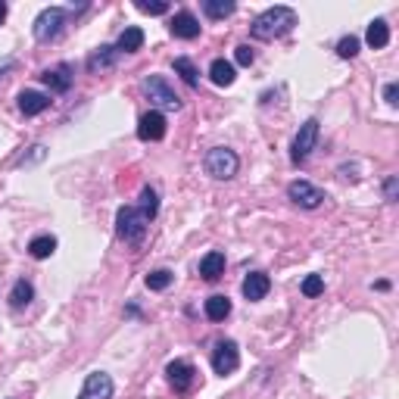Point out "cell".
<instances>
[{"instance_id":"obj_18","label":"cell","mask_w":399,"mask_h":399,"mask_svg":"<svg viewBox=\"0 0 399 399\" xmlns=\"http://www.w3.org/2000/svg\"><path fill=\"white\" fill-rule=\"evenodd\" d=\"M140 47H144V31H140L138 25H128V28L119 35V41H115V50H119V54H138Z\"/></svg>"},{"instance_id":"obj_9","label":"cell","mask_w":399,"mask_h":399,"mask_svg":"<svg viewBox=\"0 0 399 399\" xmlns=\"http://www.w3.org/2000/svg\"><path fill=\"white\" fill-rule=\"evenodd\" d=\"M287 197H291L300 209H318V206L325 203V190L315 188L312 181H302V178L287 184Z\"/></svg>"},{"instance_id":"obj_6","label":"cell","mask_w":399,"mask_h":399,"mask_svg":"<svg viewBox=\"0 0 399 399\" xmlns=\"http://www.w3.org/2000/svg\"><path fill=\"white\" fill-rule=\"evenodd\" d=\"M318 119H306L300 125V131H297V138H293V144H291V163L293 165H300V163H306L309 156H312V150H315V144H318Z\"/></svg>"},{"instance_id":"obj_17","label":"cell","mask_w":399,"mask_h":399,"mask_svg":"<svg viewBox=\"0 0 399 399\" xmlns=\"http://www.w3.org/2000/svg\"><path fill=\"white\" fill-rule=\"evenodd\" d=\"M222 275H225V253L212 250V253H206L200 259V278L203 281H218Z\"/></svg>"},{"instance_id":"obj_32","label":"cell","mask_w":399,"mask_h":399,"mask_svg":"<svg viewBox=\"0 0 399 399\" xmlns=\"http://www.w3.org/2000/svg\"><path fill=\"white\" fill-rule=\"evenodd\" d=\"M396 194H399V178H396V175H390L387 181H384V200H390V203H393Z\"/></svg>"},{"instance_id":"obj_16","label":"cell","mask_w":399,"mask_h":399,"mask_svg":"<svg viewBox=\"0 0 399 399\" xmlns=\"http://www.w3.org/2000/svg\"><path fill=\"white\" fill-rule=\"evenodd\" d=\"M44 109H50V97L41 91H22L19 94V113L22 115H41Z\"/></svg>"},{"instance_id":"obj_34","label":"cell","mask_w":399,"mask_h":399,"mask_svg":"<svg viewBox=\"0 0 399 399\" xmlns=\"http://www.w3.org/2000/svg\"><path fill=\"white\" fill-rule=\"evenodd\" d=\"M396 97H399V85H396V81H390V85L384 88V100H387L390 106H396V103H399Z\"/></svg>"},{"instance_id":"obj_14","label":"cell","mask_w":399,"mask_h":399,"mask_svg":"<svg viewBox=\"0 0 399 399\" xmlns=\"http://www.w3.org/2000/svg\"><path fill=\"white\" fill-rule=\"evenodd\" d=\"M243 297H247L250 302H259L268 297V291H272V278H268L266 272H250L247 278H243Z\"/></svg>"},{"instance_id":"obj_20","label":"cell","mask_w":399,"mask_h":399,"mask_svg":"<svg viewBox=\"0 0 399 399\" xmlns=\"http://www.w3.org/2000/svg\"><path fill=\"white\" fill-rule=\"evenodd\" d=\"M365 41H368L371 50H381L390 44V25L384 22V19H375V22L368 25V31H365Z\"/></svg>"},{"instance_id":"obj_2","label":"cell","mask_w":399,"mask_h":399,"mask_svg":"<svg viewBox=\"0 0 399 399\" xmlns=\"http://www.w3.org/2000/svg\"><path fill=\"white\" fill-rule=\"evenodd\" d=\"M147 215L138 209V206H122L119 212H115V234H119V241L131 243V247H138V243H144L147 237Z\"/></svg>"},{"instance_id":"obj_35","label":"cell","mask_w":399,"mask_h":399,"mask_svg":"<svg viewBox=\"0 0 399 399\" xmlns=\"http://www.w3.org/2000/svg\"><path fill=\"white\" fill-rule=\"evenodd\" d=\"M3 19H6V3L0 0V25H3Z\"/></svg>"},{"instance_id":"obj_19","label":"cell","mask_w":399,"mask_h":399,"mask_svg":"<svg viewBox=\"0 0 399 399\" xmlns=\"http://www.w3.org/2000/svg\"><path fill=\"white\" fill-rule=\"evenodd\" d=\"M209 79H212V85H218V88H228V85H234V63H228V60H212V66H209Z\"/></svg>"},{"instance_id":"obj_15","label":"cell","mask_w":399,"mask_h":399,"mask_svg":"<svg viewBox=\"0 0 399 399\" xmlns=\"http://www.w3.org/2000/svg\"><path fill=\"white\" fill-rule=\"evenodd\" d=\"M41 81L50 88L54 94H66L69 88H72V69L63 63V66H56V69H47V72L41 75Z\"/></svg>"},{"instance_id":"obj_23","label":"cell","mask_w":399,"mask_h":399,"mask_svg":"<svg viewBox=\"0 0 399 399\" xmlns=\"http://www.w3.org/2000/svg\"><path fill=\"white\" fill-rule=\"evenodd\" d=\"M31 300H35V287H31L25 278H19L16 284H13V291H10V306L13 309H25Z\"/></svg>"},{"instance_id":"obj_29","label":"cell","mask_w":399,"mask_h":399,"mask_svg":"<svg viewBox=\"0 0 399 399\" xmlns=\"http://www.w3.org/2000/svg\"><path fill=\"white\" fill-rule=\"evenodd\" d=\"M359 54V38L356 35H346L337 41V56L340 60H352V56Z\"/></svg>"},{"instance_id":"obj_8","label":"cell","mask_w":399,"mask_h":399,"mask_svg":"<svg viewBox=\"0 0 399 399\" xmlns=\"http://www.w3.org/2000/svg\"><path fill=\"white\" fill-rule=\"evenodd\" d=\"M237 365H241V350H237L234 340H218L215 350H212V371L215 375H234Z\"/></svg>"},{"instance_id":"obj_26","label":"cell","mask_w":399,"mask_h":399,"mask_svg":"<svg viewBox=\"0 0 399 399\" xmlns=\"http://www.w3.org/2000/svg\"><path fill=\"white\" fill-rule=\"evenodd\" d=\"M138 209L147 215V222H153V218H156V212H159L156 190H153V188H144V190H140V203H138Z\"/></svg>"},{"instance_id":"obj_27","label":"cell","mask_w":399,"mask_h":399,"mask_svg":"<svg viewBox=\"0 0 399 399\" xmlns=\"http://www.w3.org/2000/svg\"><path fill=\"white\" fill-rule=\"evenodd\" d=\"M300 291H302V297H309V300L321 297V293H325V278H321V275H309V278H302Z\"/></svg>"},{"instance_id":"obj_21","label":"cell","mask_w":399,"mask_h":399,"mask_svg":"<svg viewBox=\"0 0 399 399\" xmlns=\"http://www.w3.org/2000/svg\"><path fill=\"white\" fill-rule=\"evenodd\" d=\"M203 312L209 321H225L231 315V300L222 297V293H215V297H209L203 302Z\"/></svg>"},{"instance_id":"obj_30","label":"cell","mask_w":399,"mask_h":399,"mask_svg":"<svg viewBox=\"0 0 399 399\" xmlns=\"http://www.w3.org/2000/svg\"><path fill=\"white\" fill-rule=\"evenodd\" d=\"M138 6L140 13H147V16H163V13H169V3L165 0H138Z\"/></svg>"},{"instance_id":"obj_1","label":"cell","mask_w":399,"mask_h":399,"mask_svg":"<svg viewBox=\"0 0 399 399\" xmlns=\"http://www.w3.org/2000/svg\"><path fill=\"white\" fill-rule=\"evenodd\" d=\"M293 25H297V10L293 6H268L253 19L250 35L256 41H275V38H284L287 31H293Z\"/></svg>"},{"instance_id":"obj_11","label":"cell","mask_w":399,"mask_h":399,"mask_svg":"<svg viewBox=\"0 0 399 399\" xmlns=\"http://www.w3.org/2000/svg\"><path fill=\"white\" fill-rule=\"evenodd\" d=\"M79 399H113V377L106 371H91L85 377V387H81Z\"/></svg>"},{"instance_id":"obj_31","label":"cell","mask_w":399,"mask_h":399,"mask_svg":"<svg viewBox=\"0 0 399 399\" xmlns=\"http://www.w3.org/2000/svg\"><path fill=\"white\" fill-rule=\"evenodd\" d=\"M234 60H237V66H253V60H256V54L247 47V44H241V47L234 50Z\"/></svg>"},{"instance_id":"obj_5","label":"cell","mask_w":399,"mask_h":399,"mask_svg":"<svg viewBox=\"0 0 399 399\" xmlns=\"http://www.w3.org/2000/svg\"><path fill=\"white\" fill-rule=\"evenodd\" d=\"M203 169H206V175H212L215 181H228V178H234L237 169H241V156H237L231 147H212L203 159Z\"/></svg>"},{"instance_id":"obj_4","label":"cell","mask_w":399,"mask_h":399,"mask_svg":"<svg viewBox=\"0 0 399 399\" xmlns=\"http://www.w3.org/2000/svg\"><path fill=\"white\" fill-rule=\"evenodd\" d=\"M140 88H144L147 100H150L159 113H163V109H169V113H178V109H181V97L175 94V88L169 85L165 75H147Z\"/></svg>"},{"instance_id":"obj_22","label":"cell","mask_w":399,"mask_h":399,"mask_svg":"<svg viewBox=\"0 0 399 399\" xmlns=\"http://www.w3.org/2000/svg\"><path fill=\"white\" fill-rule=\"evenodd\" d=\"M28 253L31 259H50L56 253V237L54 234H38L35 241L28 243Z\"/></svg>"},{"instance_id":"obj_3","label":"cell","mask_w":399,"mask_h":399,"mask_svg":"<svg viewBox=\"0 0 399 399\" xmlns=\"http://www.w3.org/2000/svg\"><path fill=\"white\" fill-rule=\"evenodd\" d=\"M66 22H69L66 6H47V10H41L38 13V19H35V25H31L35 41H41V44L56 41V38L63 35V28H66Z\"/></svg>"},{"instance_id":"obj_25","label":"cell","mask_w":399,"mask_h":399,"mask_svg":"<svg viewBox=\"0 0 399 399\" xmlns=\"http://www.w3.org/2000/svg\"><path fill=\"white\" fill-rule=\"evenodd\" d=\"M234 10H237L234 0H203V13L209 19H228L234 16Z\"/></svg>"},{"instance_id":"obj_28","label":"cell","mask_w":399,"mask_h":399,"mask_svg":"<svg viewBox=\"0 0 399 399\" xmlns=\"http://www.w3.org/2000/svg\"><path fill=\"white\" fill-rule=\"evenodd\" d=\"M172 278H175V275H172L169 268H156V272L147 275V287H150V291H165V287L172 284Z\"/></svg>"},{"instance_id":"obj_13","label":"cell","mask_w":399,"mask_h":399,"mask_svg":"<svg viewBox=\"0 0 399 399\" xmlns=\"http://www.w3.org/2000/svg\"><path fill=\"white\" fill-rule=\"evenodd\" d=\"M115 60H119V50H115L113 44H103V47H97L91 56H88V72H91V75L113 72Z\"/></svg>"},{"instance_id":"obj_10","label":"cell","mask_w":399,"mask_h":399,"mask_svg":"<svg viewBox=\"0 0 399 399\" xmlns=\"http://www.w3.org/2000/svg\"><path fill=\"white\" fill-rule=\"evenodd\" d=\"M138 138L144 140V144H153V140H163L165 138V115L159 113V109H150V113L140 115Z\"/></svg>"},{"instance_id":"obj_24","label":"cell","mask_w":399,"mask_h":399,"mask_svg":"<svg viewBox=\"0 0 399 399\" xmlns=\"http://www.w3.org/2000/svg\"><path fill=\"white\" fill-rule=\"evenodd\" d=\"M172 66H175V72L181 75V81L188 88H200V72H197V66L188 60V56H175V60H172Z\"/></svg>"},{"instance_id":"obj_33","label":"cell","mask_w":399,"mask_h":399,"mask_svg":"<svg viewBox=\"0 0 399 399\" xmlns=\"http://www.w3.org/2000/svg\"><path fill=\"white\" fill-rule=\"evenodd\" d=\"M44 150H47L44 144H35V147H31V156H22V159H19V165H28V163H38V159H44Z\"/></svg>"},{"instance_id":"obj_12","label":"cell","mask_w":399,"mask_h":399,"mask_svg":"<svg viewBox=\"0 0 399 399\" xmlns=\"http://www.w3.org/2000/svg\"><path fill=\"white\" fill-rule=\"evenodd\" d=\"M169 31L181 41H194V38H200V19L190 10H178L169 22Z\"/></svg>"},{"instance_id":"obj_7","label":"cell","mask_w":399,"mask_h":399,"mask_svg":"<svg viewBox=\"0 0 399 399\" xmlns=\"http://www.w3.org/2000/svg\"><path fill=\"white\" fill-rule=\"evenodd\" d=\"M165 377H169V387L175 390V393H190L194 390V381H197V368L188 362V359H172L169 365H165Z\"/></svg>"}]
</instances>
